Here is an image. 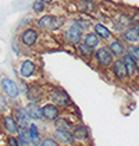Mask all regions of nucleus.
Here are the masks:
<instances>
[{
	"instance_id": "f257e3e1",
	"label": "nucleus",
	"mask_w": 139,
	"mask_h": 146,
	"mask_svg": "<svg viewBox=\"0 0 139 146\" xmlns=\"http://www.w3.org/2000/svg\"><path fill=\"white\" fill-rule=\"evenodd\" d=\"M95 61H96V66L100 68V70H109L111 68L116 57L113 56V53L110 52V49L107 46H100L99 49H96L95 52Z\"/></svg>"
},
{
	"instance_id": "f03ea898",
	"label": "nucleus",
	"mask_w": 139,
	"mask_h": 146,
	"mask_svg": "<svg viewBox=\"0 0 139 146\" xmlns=\"http://www.w3.org/2000/svg\"><path fill=\"white\" fill-rule=\"evenodd\" d=\"M63 17H56V15H43L42 18L38 20V27L42 31H57L63 27Z\"/></svg>"
},
{
	"instance_id": "7ed1b4c3",
	"label": "nucleus",
	"mask_w": 139,
	"mask_h": 146,
	"mask_svg": "<svg viewBox=\"0 0 139 146\" xmlns=\"http://www.w3.org/2000/svg\"><path fill=\"white\" fill-rule=\"evenodd\" d=\"M49 98L53 104H56L57 107H68L70 103H71V98L70 95L63 89V88H53V89L49 92Z\"/></svg>"
},
{
	"instance_id": "20e7f679",
	"label": "nucleus",
	"mask_w": 139,
	"mask_h": 146,
	"mask_svg": "<svg viewBox=\"0 0 139 146\" xmlns=\"http://www.w3.org/2000/svg\"><path fill=\"white\" fill-rule=\"evenodd\" d=\"M110 70H111V74H113V77H114V79H116L117 82L124 84V82L129 81L127 67H125V63H124L122 58H116Z\"/></svg>"
},
{
	"instance_id": "39448f33",
	"label": "nucleus",
	"mask_w": 139,
	"mask_h": 146,
	"mask_svg": "<svg viewBox=\"0 0 139 146\" xmlns=\"http://www.w3.org/2000/svg\"><path fill=\"white\" fill-rule=\"evenodd\" d=\"M63 39H64L66 43L78 46L83 40V35H82V31L79 28H77L75 25H71L63 32Z\"/></svg>"
},
{
	"instance_id": "423d86ee",
	"label": "nucleus",
	"mask_w": 139,
	"mask_h": 146,
	"mask_svg": "<svg viewBox=\"0 0 139 146\" xmlns=\"http://www.w3.org/2000/svg\"><path fill=\"white\" fill-rule=\"evenodd\" d=\"M39 40V32L34 28H25L20 34V42L25 47H34Z\"/></svg>"
},
{
	"instance_id": "0eeeda50",
	"label": "nucleus",
	"mask_w": 139,
	"mask_h": 146,
	"mask_svg": "<svg viewBox=\"0 0 139 146\" xmlns=\"http://www.w3.org/2000/svg\"><path fill=\"white\" fill-rule=\"evenodd\" d=\"M0 85L3 88V92L10 98V99H17L20 96V88L17 85V82L11 78H7V77H3L0 81Z\"/></svg>"
},
{
	"instance_id": "6e6552de",
	"label": "nucleus",
	"mask_w": 139,
	"mask_h": 146,
	"mask_svg": "<svg viewBox=\"0 0 139 146\" xmlns=\"http://www.w3.org/2000/svg\"><path fill=\"white\" fill-rule=\"evenodd\" d=\"M122 60H124V63H125V67H127L129 79H131V81L139 79V63L138 61H135L128 53L122 57Z\"/></svg>"
},
{
	"instance_id": "1a4fd4ad",
	"label": "nucleus",
	"mask_w": 139,
	"mask_h": 146,
	"mask_svg": "<svg viewBox=\"0 0 139 146\" xmlns=\"http://www.w3.org/2000/svg\"><path fill=\"white\" fill-rule=\"evenodd\" d=\"M107 47L110 49V52L113 53V56L116 57V58H122V57L127 54V46L124 45V42L121 40V39H113Z\"/></svg>"
},
{
	"instance_id": "9d476101",
	"label": "nucleus",
	"mask_w": 139,
	"mask_h": 146,
	"mask_svg": "<svg viewBox=\"0 0 139 146\" xmlns=\"http://www.w3.org/2000/svg\"><path fill=\"white\" fill-rule=\"evenodd\" d=\"M42 114L47 121H56L60 115V109L53 103H46L42 106Z\"/></svg>"
},
{
	"instance_id": "9b49d317",
	"label": "nucleus",
	"mask_w": 139,
	"mask_h": 146,
	"mask_svg": "<svg viewBox=\"0 0 139 146\" xmlns=\"http://www.w3.org/2000/svg\"><path fill=\"white\" fill-rule=\"evenodd\" d=\"M121 40L125 42L127 45H138L139 43V35L136 28L129 27L124 32H121Z\"/></svg>"
},
{
	"instance_id": "f8f14e48",
	"label": "nucleus",
	"mask_w": 139,
	"mask_h": 146,
	"mask_svg": "<svg viewBox=\"0 0 139 146\" xmlns=\"http://www.w3.org/2000/svg\"><path fill=\"white\" fill-rule=\"evenodd\" d=\"M3 128L7 134H10L11 136L17 135L20 132V125L17 123V120L13 117V115H6L3 118Z\"/></svg>"
},
{
	"instance_id": "ddd939ff",
	"label": "nucleus",
	"mask_w": 139,
	"mask_h": 146,
	"mask_svg": "<svg viewBox=\"0 0 139 146\" xmlns=\"http://www.w3.org/2000/svg\"><path fill=\"white\" fill-rule=\"evenodd\" d=\"M14 117H15V120H17V123L20 127H29L31 124H29V120H32L31 117H29V114L26 111V109L25 107H17L15 110H14Z\"/></svg>"
},
{
	"instance_id": "4468645a",
	"label": "nucleus",
	"mask_w": 139,
	"mask_h": 146,
	"mask_svg": "<svg viewBox=\"0 0 139 146\" xmlns=\"http://www.w3.org/2000/svg\"><path fill=\"white\" fill-rule=\"evenodd\" d=\"M36 71V64L32 60H24L20 66V75L23 78H29L32 77Z\"/></svg>"
},
{
	"instance_id": "2eb2a0df",
	"label": "nucleus",
	"mask_w": 139,
	"mask_h": 146,
	"mask_svg": "<svg viewBox=\"0 0 139 146\" xmlns=\"http://www.w3.org/2000/svg\"><path fill=\"white\" fill-rule=\"evenodd\" d=\"M26 111L29 114V117L32 120H42L43 118V114H42V107L36 103V102H28V104L25 106Z\"/></svg>"
},
{
	"instance_id": "dca6fc26",
	"label": "nucleus",
	"mask_w": 139,
	"mask_h": 146,
	"mask_svg": "<svg viewBox=\"0 0 139 146\" xmlns=\"http://www.w3.org/2000/svg\"><path fill=\"white\" fill-rule=\"evenodd\" d=\"M72 136H74V139L78 141V142L86 141V139H89V129H88L85 125L78 124V125H75V127L72 128Z\"/></svg>"
},
{
	"instance_id": "f3484780",
	"label": "nucleus",
	"mask_w": 139,
	"mask_h": 146,
	"mask_svg": "<svg viewBox=\"0 0 139 146\" xmlns=\"http://www.w3.org/2000/svg\"><path fill=\"white\" fill-rule=\"evenodd\" d=\"M54 138H56V141L61 142V143H66V145H71V143L75 142L72 132L64 131V129H56L54 131Z\"/></svg>"
},
{
	"instance_id": "a211bd4d",
	"label": "nucleus",
	"mask_w": 139,
	"mask_h": 146,
	"mask_svg": "<svg viewBox=\"0 0 139 146\" xmlns=\"http://www.w3.org/2000/svg\"><path fill=\"white\" fill-rule=\"evenodd\" d=\"M82 42H83L86 46H89L91 49L96 50V49H99V47H100V42H102V39L95 34V32H88V34L83 36V40H82Z\"/></svg>"
},
{
	"instance_id": "6ab92c4d",
	"label": "nucleus",
	"mask_w": 139,
	"mask_h": 146,
	"mask_svg": "<svg viewBox=\"0 0 139 146\" xmlns=\"http://www.w3.org/2000/svg\"><path fill=\"white\" fill-rule=\"evenodd\" d=\"M93 32L97 35L102 40H107V39L111 38V31L102 23H97V24L93 25Z\"/></svg>"
},
{
	"instance_id": "aec40b11",
	"label": "nucleus",
	"mask_w": 139,
	"mask_h": 146,
	"mask_svg": "<svg viewBox=\"0 0 139 146\" xmlns=\"http://www.w3.org/2000/svg\"><path fill=\"white\" fill-rule=\"evenodd\" d=\"M95 52H96V50L91 49L89 46H86L83 42L77 46V53H78L82 58H85V60H91L92 57H95Z\"/></svg>"
},
{
	"instance_id": "412c9836",
	"label": "nucleus",
	"mask_w": 139,
	"mask_h": 146,
	"mask_svg": "<svg viewBox=\"0 0 139 146\" xmlns=\"http://www.w3.org/2000/svg\"><path fill=\"white\" fill-rule=\"evenodd\" d=\"M29 136H31V143H34L35 146L40 145V135H39V129L35 124L29 125Z\"/></svg>"
},
{
	"instance_id": "4be33fe9",
	"label": "nucleus",
	"mask_w": 139,
	"mask_h": 146,
	"mask_svg": "<svg viewBox=\"0 0 139 146\" xmlns=\"http://www.w3.org/2000/svg\"><path fill=\"white\" fill-rule=\"evenodd\" d=\"M72 25H75L77 28H79L81 31H89L91 27H92V23L86 18H75L72 21Z\"/></svg>"
},
{
	"instance_id": "5701e85b",
	"label": "nucleus",
	"mask_w": 139,
	"mask_h": 146,
	"mask_svg": "<svg viewBox=\"0 0 139 146\" xmlns=\"http://www.w3.org/2000/svg\"><path fill=\"white\" fill-rule=\"evenodd\" d=\"M95 9H96V6H95V3H93L92 0H82L81 3H79V10L83 13L91 14V13L95 11Z\"/></svg>"
},
{
	"instance_id": "b1692460",
	"label": "nucleus",
	"mask_w": 139,
	"mask_h": 146,
	"mask_svg": "<svg viewBox=\"0 0 139 146\" xmlns=\"http://www.w3.org/2000/svg\"><path fill=\"white\" fill-rule=\"evenodd\" d=\"M127 53L132 57L135 61L139 63V45H128L127 46Z\"/></svg>"
},
{
	"instance_id": "393cba45",
	"label": "nucleus",
	"mask_w": 139,
	"mask_h": 146,
	"mask_svg": "<svg viewBox=\"0 0 139 146\" xmlns=\"http://www.w3.org/2000/svg\"><path fill=\"white\" fill-rule=\"evenodd\" d=\"M54 124H56L57 129H64V131H70V129H71V124H70V121H67L66 118H57V120L54 121Z\"/></svg>"
},
{
	"instance_id": "a878e982",
	"label": "nucleus",
	"mask_w": 139,
	"mask_h": 146,
	"mask_svg": "<svg viewBox=\"0 0 139 146\" xmlns=\"http://www.w3.org/2000/svg\"><path fill=\"white\" fill-rule=\"evenodd\" d=\"M18 142L20 145L28 146L31 143V136H29V132H24V131H20L18 132Z\"/></svg>"
},
{
	"instance_id": "bb28decb",
	"label": "nucleus",
	"mask_w": 139,
	"mask_h": 146,
	"mask_svg": "<svg viewBox=\"0 0 139 146\" xmlns=\"http://www.w3.org/2000/svg\"><path fill=\"white\" fill-rule=\"evenodd\" d=\"M32 10L35 13H43L45 11V3L42 0H35L32 3Z\"/></svg>"
},
{
	"instance_id": "cd10ccee",
	"label": "nucleus",
	"mask_w": 139,
	"mask_h": 146,
	"mask_svg": "<svg viewBox=\"0 0 139 146\" xmlns=\"http://www.w3.org/2000/svg\"><path fill=\"white\" fill-rule=\"evenodd\" d=\"M40 146H58L56 138H50V136H46L45 139H42L40 142Z\"/></svg>"
},
{
	"instance_id": "c85d7f7f",
	"label": "nucleus",
	"mask_w": 139,
	"mask_h": 146,
	"mask_svg": "<svg viewBox=\"0 0 139 146\" xmlns=\"http://www.w3.org/2000/svg\"><path fill=\"white\" fill-rule=\"evenodd\" d=\"M7 109V100L4 96H0V113H3Z\"/></svg>"
},
{
	"instance_id": "c756f323",
	"label": "nucleus",
	"mask_w": 139,
	"mask_h": 146,
	"mask_svg": "<svg viewBox=\"0 0 139 146\" xmlns=\"http://www.w3.org/2000/svg\"><path fill=\"white\" fill-rule=\"evenodd\" d=\"M9 146H20L18 138H15V136H10V138H9Z\"/></svg>"
},
{
	"instance_id": "7c9ffc66",
	"label": "nucleus",
	"mask_w": 139,
	"mask_h": 146,
	"mask_svg": "<svg viewBox=\"0 0 139 146\" xmlns=\"http://www.w3.org/2000/svg\"><path fill=\"white\" fill-rule=\"evenodd\" d=\"M42 1H43V3H52L53 0H42Z\"/></svg>"
},
{
	"instance_id": "2f4dec72",
	"label": "nucleus",
	"mask_w": 139,
	"mask_h": 146,
	"mask_svg": "<svg viewBox=\"0 0 139 146\" xmlns=\"http://www.w3.org/2000/svg\"><path fill=\"white\" fill-rule=\"evenodd\" d=\"M136 31H138V35H139V24L136 25Z\"/></svg>"
}]
</instances>
